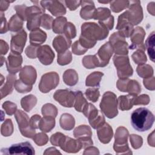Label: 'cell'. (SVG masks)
Segmentation results:
<instances>
[{
  "instance_id": "6da1fadb",
  "label": "cell",
  "mask_w": 155,
  "mask_h": 155,
  "mask_svg": "<svg viewBox=\"0 0 155 155\" xmlns=\"http://www.w3.org/2000/svg\"><path fill=\"white\" fill-rule=\"evenodd\" d=\"M108 34V29L102 24L94 22L84 23L81 26V35L78 41L85 48L93 47L97 40L104 39Z\"/></svg>"
},
{
  "instance_id": "7a4b0ae2",
  "label": "cell",
  "mask_w": 155,
  "mask_h": 155,
  "mask_svg": "<svg viewBox=\"0 0 155 155\" xmlns=\"http://www.w3.org/2000/svg\"><path fill=\"white\" fill-rule=\"evenodd\" d=\"M154 122V114L150 110L145 107L136 109L131 114V125L137 131L143 132L150 130Z\"/></svg>"
},
{
  "instance_id": "3957f363",
  "label": "cell",
  "mask_w": 155,
  "mask_h": 155,
  "mask_svg": "<svg viewBox=\"0 0 155 155\" xmlns=\"http://www.w3.org/2000/svg\"><path fill=\"white\" fill-rule=\"evenodd\" d=\"M117 102L116 96L112 92L107 91L103 95L100 108L107 117L111 119L117 114Z\"/></svg>"
},
{
  "instance_id": "277c9868",
  "label": "cell",
  "mask_w": 155,
  "mask_h": 155,
  "mask_svg": "<svg viewBox=\"0 0 155 155\" xmlns=\"http://www.w3.org/2000/svg\"><path fill=\"white\" fill-rule=\"evenodd\" d=\"M15 116L18 124L21 134L25 137L33 138L35 134V130L30 125L28 115L22 111L18 110L16 111Z\"/></svg>"
},
{
  "instance_id": "5b68a950",
  "label": "cell",
  "mask_w": 155,
  "mask_h": 155,
  "mask_svg": "<svg viewBox=\"0 0 155 155\" xmlns=\"http://www.w3.org/2000/svg\"><path fill=\"white\" fill-rule=\"evenodd\" d=\"M82 112L88 118L90 124L94 129L98 128L105 123L103 115L91 104H88Z\"/></svg>"
},
{
  "instance_id": "8992f818",
  "label": "cell",
  "mask_w": 155,
  "mask_h": 155,
  "mask_svg": "<svg viewBox=\"0 0 155 155\" xmlns=\"http://www.w3.org/2000/svg\"><path fill=\"white\" fill-rule=\"evenodd\" d=\"M113 61L117 70V75L120 78H126L133 74V71L128 56H119L116 54L113 58Z\"/></svg>"
},
{
  "instance_id": "52a82bcc",
  "label": "cell",
  "mask_w": 155,
  "mask_h": 155,
  "mask_svg": "<svg viewBox=\"0 0 155 155\" xmlns=\"http://www.w3.org/2000/svg\"><path fill=\"white\" fill-rule=\"evenodd\" d=\"M2 154H35V149L28 142L13 144L10 147L1 149Z\"/></svg>"
},
{
  "instance_id": "ba28073f",
  "label": "cell",
  "mask_w": 155,
  "mask_h": 155,
  "mask_svg": "<svg viewBox=\"0 0 155 155\" xmlns=\"http://www.w3.org/2000/svg\"><path fill=\"white\" fill-rule=\"evenodd\" d=\"M59 75L56 72H50L44 74L39 84V88L42 93H48L56 88L59 84Z\"/></svg>"
},
{
  "instance_id": "9c48e42d",
  "label": "cell",
  "mask_w": 155,
  "mask_h": 155,
  "mask_svg": "<svg viewBox=\"0 0 155 155\" xmlns=\"http://www.w3.org/2000/svg\"><path fill=\"white\" fill-rule=\"evenodd\" d=\"M91 131L87 125H80L74 131V136L81 143L82 148H86L93 145Z\"/></svg>"
},
{
  "instance_id": "30bf717a",
  "label": "cell",
  "mask_w": 155,
  "mask_h": 155,
  "mask_svg": "<svg viewBox=\"0 0 155 155\" xmlns=\"http://www.w3.org/2000/svg\"><path fill=\"white\" fill-rule=\"evenodd\" d=\"M76 97V93L70 90H57L53 95L54 99L65 107H72Z\"/></svg>"
},
{
  "instance_id": "8fae6325",
  "label": "cell",
  "mask_w": 155,
  "mask_h": 155,
  "mask_svg": "<svg viewBox=\"0 0 155 155\" xmlns=\"http://www.w3.org/2000/svg\"><path fill=\"white\" fill-rule=\"evenodd\" d=\"M110 42L116 54L125 55L128 54V44L124 38L120 36L118 32L114 33L110 36Z\"/></svg>"
},
{
  "instance_id": "7c38bea8",
  "label": "cell",
  "mask_w": 155,
  "mask_h": 155,
  "mask_svg": "<svg viewBox=\"0 0 155 155\" xmlns=\"http://www.w3.org/2000/svg\"><path fill=\"white\" fill-rule=\"evenodd\" d=\"M27 40V33L24 30L12 36L11 39V51L13 53L20 54L24 47Z\"/></svg>"
},
{
  "instance_id": "4fadbf2b",
  "label": "cell",
  "mask_w": 155,
  "mask_h": 155,
  "mask_svg": "<svg viewBox=\"0 0 155 155\" xmlns=\"http://www.w3.org/2000/svg\"><path fill=\"white\" fill-rule=\"evenodd\" d=\"M113 52V48L110 42L105 43L100 48L96 54L99 62V67H105L108 64Z\"/></svg>"
},
{
  "instance_id": "5bb4252c",
  "label": "cell",
  "mask_w": 155,
  "mask_h": 155,
  "mask_svg": "<svg viewBox=\"0 0 155 155\" xmlns=\"http://www.w3.org/2000/svg\"><path fill=\"white\" fill-rule=\"evenodd\" d=\"M59 147L64 151L70 153H77L82 148L81 143L78 139L74 140L65 136L61 141Z\"/></svg>"
},
{
  "instance_id": "9a60e30c",
  "label": "cell",
  "mask_w": 155,
  "mask_h": 155,
  "mask_svg": "<svg viewBox=\"0 0 155 155\" xmlns=\"http://www.w3.org/2000/svg\"><path fill=\"white\" fill-rule=\"evenodd\" d=\"M37 56L42 64L47 65L52 63L54 58V54L48 45H45L38 48Z\"/></svg>"
},
{
  "instance_id": "2e32d148",
  "label": "cell",
  "mask_w": 155,
  "mask_h": 155,
  "mask_svg": "<svg viewBox=\"0 0 155 155\" xmlns=\"http://www.w3.org/2000/svg\"><path fill=\"white\" fill-rule=\"evenodd\" d=\"M22 59L21 54L11 53L7 58L6 65L7 70L12 74H15L21 69Z\"/></svg>"
},
{
  "instance_id": "e0dca14e",
  "label": "cell",
  "mask_w": 155,
  "mask_h": 155,
  "mask_svg": "<svg viewBox=\"0 0 155 155\" xmlns=\"http://www.w3.org/2000/svg\"><path fill=\"white\" fill-rule=\"evenodd\" d=\"M19 76L22 82L32 86L36 79V71L31 66H25L21 69Z\"/></svg>"
},
{
  "instance_id": "ac0fdd59",
  "label": "cell",
  "mask_w": 155,
  "mask_h": 155,
  "mask_svg": "<svg viewBox=\"0 0 155 155\" xmlns=\"http://www.w3.org/2000/svg\"><path fill=\"white\" fill-rule=\"evenodd\" d=\"M145 36V31L142 27H137L133 30L131 35V41L133 44L130 47V49H134L136 48H140L144 50L143 45V41Z\"/></svg>"
},
{
  "instance_id": "d6986e66",
  "label": "cell",
  "mask_w": 155,
  "mask_h": 155,
  "mask_svg": "<svg viewBox=\"0 0 155 155\" xmlns=\"http://www.w3.org/2000/svg\"><path fill=\"white\" fill-rule=\"evenodd\" d=\"M71 40L65 35L56 36L53 41V46L58 54L65 52L71 45Z\"/></svg>"
},
{
  "instance_id": "ffe728a7",
  "label": "cell",
  "mask_w": 155,
  "mask_h": 155,
  "mask_svg": "<svg viewBox=\"0 0 155 155\" xmlns=\"http://www.w3.org/2000/svg\"><path fill=\"white\" fill-rule=\"evenodd\" d=\"M97 134L101 142L108 143L113 137V130L109 124L104 123L102 125L97 128Z\"/></svg>"
},
{
  "instance_id": "44dd1931",
  "label": "cell",
  "mask_w": 155,
  "mask_h": 155,
  "mask_svg": "<svg viewBox=\"0 0 155 155\" xmlns=\"http://www.w3.org/2000/svg\"><path fill=\"white\" fill-rule=\"evenodd\" d=\"M47 38L46 33L39 28L33 30L30 34L31 45L38 47L45 42Z\"/></svg>"
},
{
  "instance_id": "7402d4cb",
  "label": "cell",
  "mask_w": 155,
  "mask_h": 155,
  "mask_svg": "<svg viewBox=\"0 0 155 155\" xmlns=\"http://www.w3.org/2000/svg\"><path fill=\"white\" fill-rule=\"evenodd\" d=\"M128 136V130L122 127H119L116 132L115 134V142L114 147L116 146H124L128 145L127 138Z\"/></svg>"
},
{
  "instance_id": "603a6c76",
  "label": "cell",
  "mask_w": 155,
  "mask_h": 155,
  "mask_svg": "<svg viewBox=\"0 0 155 155\" xmlns=\"http://www.w3.org/2000/svg\"><path fill=\"white\" fill-rule=\"evenodd\" d=\"M136 95L129 94L127 96H120L118 98L119 108L121 110H128L133 107L134 101Z\"/></svg>"
},
{
  "instance_id": "cb8c5ba5",
  "label": "cell",
  "mask_w": 155,
  "mask_h": 155,
  "mask_svg": "<svg viewBox=\"0 0 155 155\" xmlns=\"http://www.w3.org/2000/svg\"><path fill=\"white\" fill-rule=\"evenodd\" d=\"M55 125L54 117L53 116H44L42 119H41L38 127L43 132L50 131Z\"/></svg>"
},
{
  "instance_id": "d4e9b609",
  "label": "cell",
  "mask_w": 155,
  "mask_h": 155,
  "mask_svg": "<svg viewBox=\"0 0 155 155\" xmlns=\"http://www.w3.org/2000/svg\"><path fill=\"white\" fill-rule=\"evenodd\" d=\"M16 80V76L14 74H9L7 77V82L4 84V87L1 88V99L10 94L13 89V85H15Z\"/></svg>"
},
{
  "instance_id": "484cf974",
  "label": "cell",
  "mask_w": 155,
  "mask_h": 155,
  "mask_svg": "<svg viewBox=\"0 0 155 155\" xmlns=\"http://www.w3.org/2000/svg\"><path fill=\"white\" fill-rule=\"evenodd\" d=\"M74 119L70 114H63L60 118V125L62 128L66 130H71L74 126Z\"/></svg>"
},
{
  "instance_id": "4316f807",
  "label": "cell",
  "mask_w": 155,
  "mask_h": 155,
  "mask_svg": "<svg viewBox=\"0 0 155 155\" xmlns=\"http://www.w3.org/2000/svg\"><path fill=\"white\" fill-rule=\"evenodd\" d=\"M63 79L65 83L70 86L76 84L78 81V76L74 70H66L63 75Z\"/></svg>"
},
{
  "instance_id": "83f0119b",
  "label": "cell",
  "mask_w": 155,
  "mask_h": 155,
  "mask_svg": "<svg viewBox=\"0 0 155 155\" xmlns=\"http://www.w3.org/2000/svg\"><path fill=\"white\" fill-rule=\"evenodd\" d=\"M37 99L33 95H28L21 99V106L26 111H30L36 105Z\"/></svg>"
},
{
  "instance_id": "f1b7e54d",
  "label": "cell",
  "mask_w": 155,
  "mask_h": 155,
  "mask_svg": "<svg viewBox=\"0 0 155 155\" xmlns=\"http://www.w3.org/2000/svg\"><path fill=\"white\" fill-rule=\"evenodd\" d=\"M104 74L101 72L95 71L90 74L86 79V85L91 87H99L102 76Z\"/></svg>"
},
{
  "instance_id": "f546056e",
  "label": "cell",
  "mask_w": 155,
  "mask_h": 155,
  "mask_svg": "<svg viewBox=\"0 0 155 155\" xmlns=\"http://www.w3.org/2000/svg\"><path fill=\"white\" fill-rule=\"evenodd\" d=\"M145 46L150 59L154 62V31H153L147 39Z\"/></svg>"
},
{
  "instance_id": "4dcf8cb0",
  "label": "cell",
  "mask_w": 155,
  "mask_h": 155,
  "mask_svg": "<svg viewBox=\"0 0 155 155\" xmlns=\"http://www.w3.org/2000/svg\"><path fill=\"white\" fill-rule=\"evenodd\" d=\"M67 24V19L64 17H59L53 22V31L58 34L64 33L65 26Z\"/></svg>"
},
{
  "instance_id": "1f68e13d",
  "label": "cell",
  "mask_w": 155,
  "mask_h": 155,
  "mask_svg": "<svg viewBox=\"0 0 155 155\" xmlns=\"http://www.w3.org/2000/svg\"><path fill=\"white\" fill-rule=\"evenodd\" d=\"M76 97H75V104L74 108L79 112H82L86 105L88 104L87 101L83 96L82 93L81 91H76Z\"/></svg>"
},
{
  "instance_id": "d6a6232c",
  "label": "cell",
  "mask_w": 155,
  "mask_h": 155,
  "mask_svg": "<svg viewBox=\"0 0 155 155\" xmlns=\"http://www.w3.org/2000/svg\"><path fill=\"white\" fill-rule=\"evenodd\" d=\"M23 21L18 17V15H15L13 16L8 23V30L12 31H17L20 30H22Z\"/></svg>"
},
{
  "instance_id": "836d02e7",
  "label": "cell",
  "mask_w": 155,
  "mask_h": 155,
  "mask_svg": "<svg viewBox=\"0 0 155 155\" xmlns=\"http://www.w3.org/2000/svg\"><path fill=\"white\" fill-rule=\"evenodd\" d=\"M82 63L87 68H94L99 67V62L96 54L85 56L82 60Z\"/></svg>"
},
{
  "instance_id": "e575fe53",
  "label": "cell",
  "mask_w": 155,
  "mask_h": 155,
  "mask_svg": "<svg viewBox=\"0 0 155 155\" xmlns=\"http://www.w3.org/2000/svg\"><path fill=\"white\" fill-rule=\"evenodd\" d=\"M141 88L139 83L134 80H129L127 82L125 92H128L131 94L136 95L140 93Z\"/></svg>"
},
{
  "instance_id": "d590c367",
  "label": "cell",
  "mask_w": 155,
  "mask_h": 155,
  "mask_svg": "<svg viewBox=\"0 0 155 155\" xmlns=\"http://www.w3.org/2000/svg\"><path fill=\"white\" fill-rule=\"evenodd\" d=\"M137 72L139 76L144 78H150L153 74L152 67L148 65H139L137 68Z\"/></svg>"
},
{
  "instance_id": "8d00e7d4",
  "label": "cell",
  "mask_w": 155,
  "mask_h": 155,
  "mask_svg": "<svg viewBox=\"0 0 155 155\" xmlns=\"http://www.w3.org/2000/svg\"><path fill=\"white\" fill-rule=\"evenodd\" d=\"M42 113L44 116H49L55 117L57 115V108L52 104H47L42 107Z\"/></svg>"
},
{
  "instance_id": "74e56055",
  "label": "cell",
  "mask_w": 155,
  "mask_h": 155,
  "mask_svg": "<svg viewBox=\"0 0 155 155\" xmlns=\"http://www.w3.org/2000/svg\"><path fill=\"white\" fill-rule=\"evenodd\" d=\"M71 61V54L70 51L68 50L64 53L58 54V62L59 65H64L68 64Z\"/></svg>"
},
{
  "instance_id": "f35d334b",
  "label": "cell",
  "mask_w": 155,
  "mask_h": 155,
  "mask_svg": "<svg viewBox=\"0 0 155 155\" xmlns=\"http://www.w3.org/2000/svg\"><path fill=\"white\" fill-rule=\"evenodd\" d=\"M13 131V124L11 119H7L1 126V134L4 136H10Z\"/></svg>"
},
{
  "instance_id": "ab89813d",
  "label": "cell",
  "mask_w": 155,
  "mask_h": 155,
  "mask_svg": "<svg viewBox=\"0 0 155 155\" xmlns=\"http://www.w3.org/2000/svg\"><path fill=\"white\" fill-rule=\"evenodd\" d=\"M15 89L19 93H27L31 90L32 86L28 85L22 82L20 79H18L15 83Z\"/></svg>"
},
{
  "instance_id": "60d3db41",
  "label": "cell",
  "mask_w": 155,
  "mask_h": 155,
  "mask_svg": "<svg viewBox=\"0 0 155 155\" xmlns=\"http://www.w3.org/2000/svg\"><path fill=\"white\" fill-rule=\"evenodd\" d=\"M64 33L65 36H66L70 39L74 38L76 35V28L74 25L71 22L67 23L65 26Z\"/></svg>"
},
{
  "instance_id": "b9f144b4",
  "label": "cell",
  "mask_w": 155,
  "mask_h": 155,
  "mask_svg": "<svg viewBox=\"0 0 155 155\" xmlns=\"http://www.w3.org/2000/svg\"><path fill=\"white\" fill-rule=\"evenodd\" d=\"M85 95L88 100L95 102L99 97V91L97 88H88L85 91Z\"/></svg>"
},
{
  "instance_id": "7bdbcfd3",
  "label": "cell",
  "mask_w": 155,
  "mask_h": 155,
  "mask_svg": "<svg viewBox=\"0 0 155 155\" xmlns=\"http://www.w3.org/2000/svg\"><path fill=\"white\" fill-rule=\"evenodd\" d=\"M130 142L134 149H138L142 145L143 139L140 136L136 134H131L130 136Z\"/></svg>"
},
{
  "instance_id": "ee69618b",
  "label": "cell",
  "mask_w": 155,
  "mask_h": 155,
  "mask_svg": "<svg viewBox=\"0 0 155 155\" xmlns=\"http://www.w3.org/2000/svg\"><path fill=\"white\" fill-rule=\"evenodd\" d=\"M53 22V18L51 16L48 15H44L41 16V25L42 27L47 29L50 30L51 27L52 22Z\"/></svg>"
},
{
  "instance_id": "f6af8a7d",
  "label": "cell",
  "mask_w": 155,
  "mask_h": 155,
  "mask_svg": "<svg viewBox=\"0 0 155 155\" xmlns=\"http://www.w3.org/2000/svg\"><path fill=\"white\" fill-rule=\"evenodd\" d=\"M33 140L38 146H42L46 144L48 140V136L42 133H40L35 135L33 137Z\"/></svg>"
},
{
  "instance_id": "bcb514c9",
  "label": "cell",
  "mask_w": 155,
  "mask_h": 155,
  "mask_svg": "<svg viewBox=\"0 0 155 155\" xmlns=\"http://www.w3.org/2000/svg\"><path fill=\"white\" fill-rule=\"evenodd\" d=\"M132 58L136 64H144L147 61L146 56L141 50L134 52L132 55Z\"/></svg>"
},
{
  "instance_id": "7dc6e473",
  "label": "cell",
  "mask_w": 155,
  "mask_h": 155,
  "mask_svg": "<svg viewBox=\"0 0 155 155\" xmlns=\"http://www.w3.org/2000/svg\"><path fill=\"white\" fill-rule=\"evenodd\" d=\"M87 48L82 47L78 41H76L72 45V51L75 54H83L87 51Z\"/></svg>"
},
{
  "instance_id": "c3c4849f",
  "label": "cell",
  "mask_w": 155,
  "mask_h": 155,
  "mask_svg": "<svg viewBox=\"0 0 155 155\" xmlns=\"http://www.w3.org/2000/svg\"><path fill=\"white\" fill-rule=\"evenodd\" d=\"M2 107L5 110L8 115H12L16 112L15 111L17 107L15 104H13L10 101H6L2 104Z\"/></svg>"
},
{
  "instance_id": "681fc988",
  "label": "cell",
  "mask_w": 155,
  "mask_h": 155,
  "mask_svg": "<svg viewBox=\"0 0 155 155\" xmlns=\"http://www.w3.org/2000/svg\"><path fill=\"white\" fill-rule=\"evenodd\" d=\"M65 135L61 133H56L53 134L50 137V142L52 145L55 146H59V143Z\"/></svg>"
},
{
  "instance_id": "f907efd6",
  "label": "cell",
  "mask_w": 155,
  "mask_h": 155,
  "mask_svg": "<svg viewBox=\"0 0 155 155\" xmlns=\"http://www.w3.org/2000/svg\"><path fill=\"white\" fill-rule=\"evenodd\" d=\"M38 47L36 46H34L30 45L28 46L25 50V53L28 57L31 59H35L37 56V50Z\"/></svg>"
},
{
  "instance_id": "816d5d0a",
  "label": "cell",
  "mask_w": 155,
  "mask_h": 155,
  "mask_svg": "<svg viewBox=\"0 0 155 155\" xmlns=\"http://www.w3.org/2000/svg\"><path fill=\"white\" fill-rule=\"evenodd\" d=\"M149 101H150L149 96L147 94H142L140 96L135 97L134 101V105H138V104L147 105L149 103Z\"/></svg>"
},
{
  "instance_id": "f5cc1de1",
  "label": "cell",
  "mask_w": 155,
  "mask_h": 155,
  "mask_svg": "<svg viewBox=\"0 0 155 155\" xmlns=\"http://www.w3.org/2000/svg\"><path fill=\"white\" fill-rule=\"evenodd\" d=\"M41 119V116L39 115H34L33 116L30 120V127L33 128V129H36V128H39V127H38V124H39V122L40 120V119Z\"/></svg>"
},
{
  "instance_id": "db71d44e",
  "label": "cell",
  "mask_w": 155,
  "mask_h": 155,
  "mask_svg": "<svg viewBox=\"0 0 155 155\" xmlns=\"http://www.w3.org/2000/svg\"><path fill=\"white\" fill-rule=\"evenodd\" d=\"M84 154H99V151L98 150L97 148H96V147H87V148H86L83 153Z\"/></svg>"
},
{
  "instance_id": "11a10c76",
  "label": "cell",
  "mask_w": 155,
  "mask_h": 155,
  "mask_svg": "<svg viewBox=\"0 0 155 155\" xmlns=\"http://www.w3.org/2000/svg\"><path fill=\"white\" fill-rule=\"evenodd\" d=\"M1 33H5L8 31V28L7 27L6 20L5 18H3V14L1 15Z\"/></svg>"
},
{
  "instance_id": "9f6ffc18",
  "label": "cell",
  "mask_w": 155,
  "mask_h": 155,
  "mask_svg": "<svg viewBox=\"0 0 155 155\" xmlns=\"http://www.w3.org/2000/svg\"><path fill=\"white\" fill-rule=\"evenodd\" d=\"M8 49V46L7 44L3 40H1V54H5Z\"/></svg>"
},
{
  "instance_id": "6f0895ef",
  "label": "cell",
  "mask_w": 155,
  "mask_h": 155,
  "mask_svg": "<svg viewBox=\"0 0 155 155\" xmlns=\"http://www.w3.org/2000/svg\"><path fill=\"white\" fill-rule=\"evenodd\" d=\"M61 154V153L59 151H58L55 148L50 147V148H48L46 149L45 152L44 153V154Z\"/></svg>"
}]
</instances>
